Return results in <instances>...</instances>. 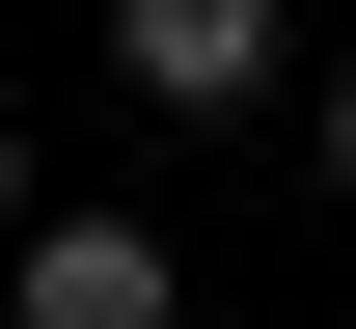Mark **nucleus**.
I'll use <instances>...</instances> for the list:
<instances>
[{"instance_id": "nucleus-1", "label": "nucleus", "mask_w": 356, "mask_h": 329, "mask_svg": "<svg viewBox=\"0 0 356 329\" xmlns=\"http://www.w3.org/2000/svg\"><path fill=\"white\" fill-rule=\"evenodd\" d=\"M0 329H192V275H165V220H110V192H55V220L0 247Z\"/></svg>"}, {"instance_id": "nucleus-2", "label": "nucleus", "mask_w": 356, "mask_h": 329, "mask_svg": "<svg viewBox=\"0 0 356 329\" xmlns=\"http://www.w3.org/2000/svg\"><path fill=\"white\" fill-rule=\"evenodd\" d=\"M110 55H137V110H247L274 83V0H110Z\"/></svg>"}, {"instance_id": "nucleus-3", "label": "nucleus", "mask_w": 356, "mask_h": 329, "mask_svg": "<svg viewBox=\"0 0 356 329\" xmlns=\"http://www.w3.org/2000/svg\"><path fill=\"white\" fill-rule=\"evenodd\" d=\"M0 247H28V110H0Z\"/></svg>"}, {"instance_id": "nucleus-4", "label": "nucleus", "mask_w": 356, "mask_h": 329, "mask_svg": "<svg viewBox=\"0 0 356 329\" xmlns=\"http://www.w3.org/2000/svg\"><path fill=\"white\" fill-rule=\"evenodd\" d=\"M329 192H356V55H329Z\"/></svg>"}]
</instances>
